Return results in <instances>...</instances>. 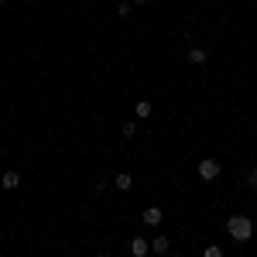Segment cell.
<instances>
[{
  "mask_svg": "<svg viewBox=\"0 0 257 257\" xmlns=\"http://www.w3.org/2000/svg\"><path fill=\"white\" fill-rule=\"evenodd\" d=\"M226 233L237 243H247V240L254 237V223H250V216H230L226 219Z\"/></svg>",
  "mask_w": 257,
  "mask_h": 257,
  "instance_id": "1",
  "label": "cell"
},
{
  "mask_svg": "<svg viewBox=\"0 0 257 257\" xmlns=\"http://www.w3.org/2000/svg\"><path fill=\"white\" fill-rule=\"evenodd\" d=\"M199 178H202V182H216L219 178V161L216 158H202L199 161Z\"/></svg>",
  "mask_w": 257,
  "mask_h": 257,
  "instance_id": "2",
  "label": "cell"
},
{
  "mask_svg": "<svg viewBox=\"0 0 257 257\" xmlns=\"http://www.w3.org/2000/svg\"><path fill=\"white\" fill-rule=\"evenodd\" d=\"M0 185H4L7 192H14V189H18V185H21V175H18V172H14V168H7V172L0 175Z\"/></svg>",
  "mask_w": 257,
  "mask_h": 257,
  "instance_id": "3",
  "label": "cell"
},
{
  "mask_svg": "<svg viewBox=\"0 0 257 257\" xmlns=\"http://www.w3.org/2000/svg\"><path fill=\"white\" fill-rule=\"evenodd\" d=\"M141 219H144V223H148V226H158L161 219H165V213H161L158 206H148V209H144V213H141Z\"/></svg>",
  "mask_w": 257,
  "mask_h": 257,
  "instance_id": "4",
  "label": "cell"
},
{
  "mask_svg": "<svg viewBox=\"0 0 257 257\" xmlns=\"http://www.w3.org/2000/svg\"><path fill=\"white\" fill-rule=\"evenodd\" d=\"M148 247H151V243L144 237H131V254L134 257H148Z\"/></svg>",
  "mask_w": 257,
  "mask_h": 257,
  "instance_id": "5",
  "label": "cell"
},
{
  "mask_svg": "<svg viewBox=\"0 0 257 257\" xmlns=\"http://www.w3.org/2000/svg\"><path fill=\"white\" fill-rule=\"evenodd\" d=\"M206 59H209L206 48H189V62H192V65H206Z\"/></svg>",
  "mask_w": 257,
  "mask_h": 257,
  "instance_id": "6",
  "label": "cell"
},
{
  "mask_svg": "<svg viewBox=\"0 0 257 257\" xmlns=\"http://www.w3.org/2000/svg\"><path fill=\"white\" fill-rule=\"evenodd\" d=\"M168 247H172V240H168V237H161V233H158L155 240H151V250H155V254H168Z\"/></svg>",
  "mask_w": 257,
  "mask_h": 257,
  "instance_id": "7",
  "label": "cell"
},
{
  "mask_svg": "<svg viewBox=\"0 0 257 257\" xmlns=\"http://www.w3.org/2000/svg\"><path fill=\"white\" fill-rule=\"evenodd\" d=\"M134 113H138L141 120H144V117H151V113H155V103H148V99H141L138 106H134Z\"/></svg>",
  "mask_w": 257,
  "mask_h": 257,
  "instance_id": "8",
  "label": "cell"
},
{
  "mask_svg": "<svg viewBox=\"0 0 257 257\" xmlns=\"http://www.w3.org/2000/svg\"><path fill=\"white\" fill-rule=\"evenodd\" d=\"M113 185H117L120 192H127V189H134V178L127 175V172H120V175H117V182H113Z\"/></svg>",
  "mask_w": 257,
  "mask_h": 257,
  "instance_id": "9",
  "label": "cell"
},
{
  "mask_svg": "<svg viewBox=\"0 0 257 257\" xmlns=\"http://www.w3.org/2000/svg\"><path fill=\"white\" fill-rule=\"evenodd\" d=\"M131 11H134V4H131V0H120V4H117V14H120V18H131Z\"/></svg>",
  "mask_w": 257,
  "mask_h": 257,
  "instance_id": "10",
  "label": "cell"
},
{
  "mask_svg": "<svg viewBox=\"0 0 257 257\" xmlns=\"http://www.w3.org/2000/svg\"><path fill=\"white\" fill-rule=\"evenodd\" d=\"M120 134H123V138H134V134H138V123H134V120H131V123H123V127H120Z\"/></svg>",
  "mask_w": 257,
  "mask_h": 257,
  "instance_id": "11",
  "label": "cell"
},
{
  "mask_svg": "<svg viewBox=\"0 0 257 257\" xmlns=\"http://www.w3.org/2000/svg\"><path fill=\"white\" fill-rule=\"evenodd\" d=\"M202 257H223V250H219V243H209V247L202 250Z\"/></svg>",
  "mask_w": 257,
  "mask_h": 257,
  "instance_id": "12",
  "label": "cell"
},
{
  "mask_svg": "<svg viewBox=\"0 0 257 257\" xmlns=\"http://www.w3.org/2000/svg\"><path fill=\"white\" fill-rule=\"evenodd\" d=\"M247 185H250V189H257V168H250V172H247Z\"/></svg>",
  "mask_w": 257,
  "mask_h": 257,
  "instance_id": "13",
  "label": "cell"
},
{
  "mask_svg": "<svg viewBox=\"0 0 257 257\" xmlns=\"http://www.w3.org/2000/svg\"><path fill=\"white\" fill-rule=\"evenodd\" d=\"M131 4H148V0H131Z\"/></svg>",
  "mask_w": 257,
  "mask_h": 257,
  "instance_id": "14",
  "label": "cell"
},
{
  "mask_svg": "<svg viewBox=\"0 0 257 257\" xmlns=\"http://www.w3.org/2000/svg\"><path fill=\"white\" fill-rule=\"evenodd\" d=\"M96 257H106V254H96Z\"/></svg>",
  "mask_w": 257,
  "mask_h": 257,
  "instance_id": "15",
  "label": "cell"
},
{
  "mask_svg": "<svg viewBox=\"0 0 257 257\" xmlns=\"http://www.w3.org/2000/svg\"><path fill=\"white\" fill-rule=\"evenodd\" d=\"M175 257H182V254H175Z\"/></svg>",
  "mask_w": 257,
  "mask_h": 257,
  "instance_id": "16",
  "label": "cell"
},
{
  "mask_svg": "<svg viewBox=\"0 0 257 257\" xmlns=\"http://www.w3.org/2000/svg\"><path fill=\"white\" fill-rule=\"evenodd\" d=\"M0 4H4V0H0Z\"/></svg>",
  "mask_w": 257,
  "mask_h": 257,
  "instance_id": "17",
  "label": "cell"
}]
</instances>
